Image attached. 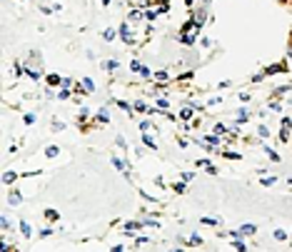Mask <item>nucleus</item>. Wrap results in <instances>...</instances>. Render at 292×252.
Returning a JSON list of instances; mask_svg holds the SVG:
<instances>
[{"mask_svg":"<svg viewBox=\"0 0 292 252\" xmlns=\"http://www.w3.org/2000/svg\"><path fill=\"white\" fill-rule=\"evenodd\" d=\"M15 180V173H5V177H3V182H13Z\"/></svg>","mask_w":292,"mask_h":252,"instance_id":"obj_10","label":"nucleus"},{"mask_svg":"<svg viewBox=\"0 0 292 252\" xmlns=\"http://www.w3.org/2000/svg\"><path fill=\"white\" fill-rule=\"evenodd\" d=\"M60 100H68V97H70V93H68V90H60Z\"/></svg>","mask_w":292,"mask_h":252,"instance_id":"obj_18","label":"nucleus"},{"mask_svg":"<svg viewBox=\"0 0 292 252\" xmlns=\"http://www.w3.org/2000/svg\"><path fill=\"white\" fill-rule=\"evenodd\" d=\"M207 142H210V145H220V137H217V135H207Z\"/></svg>","mask_w":292,"mask_h":252,"instance_id":"obj_8","label":"nucleus"},{"mask_svg":"<svg viewBox=\"0 0 292 252\" xmlns=\"http://www.w3.org/2000/svg\"><path fill=\"white\" fill-rule=\"evenodd\" d=\"M120 33H122V40H125L128 45H133V43H135V38L128 33V25H122V28H120Z\"/></svg>","mask_w":292,"mask_h":252,"instance_id":"obj_2","label":"nucleus"},{"mask_svg":"<svg viewBox=\"0 0 292 252\" xmlns=\"http://www.w3.org/2000/svg\"><path fill=\"white\" fill-rule=\"evenodd\" d=\"M20 202H23V195H20V193L10 195V205H20Z\"/></svg>","mask_w":292,"mask_h":252,"instance_id":"obj_3","label":"nucleus"},{"mask_svg":"<svg viewBox=\"0 0 292 252\" xmlns=\"http://www.w3.org/2000/svg\"><path fill=\"white\" fill-rule=\"evenodd\" d=\"M58 153H60V150H58V148H55V145H50V148L45 150V155H48V157H55V155H58Z\"/></svg>","mask_w":292,"mask_h":252,"instance_id":"obj_4","label":"nucleus"},{"mask_svg":"<svg viewBox=\"0 0 292 252\" xmlns=\"http://www.w3.org/2000/svg\"><path fill=\"white\" fill-rule=\"evenodd\" d=\"M257 233V227H255V225H245V227H240V230H237V233H233L235 237H247V235H255Z\"/></svg>","mask_w":292,"mask_h":252,"instance_id":"obj_1","label":"nucleus"},{"mask_svg":"<svg viewBox=\"0 0 292 252\" xmlns=\"http://www.w3.org/2000/svg\"><path fill=\"white\" fill-rule=\"evenodd\" d=\"M45 217H48L50 222H55V220H58V213H55V210H45Z\"/></svg>","mask_w":292,"mask_h":252,"instance_id":"obj_5","label":"nucleus"},{"mask_svg":"<svg viewBox=\"0 0 292 252\" xmlns=\"http://www.w3.org/2000/svg\"><path fill=\"white\" fill-rule=\"evenodd\" d=\"M155 80H160V82H165V80H168V73H165V70H160V73H155Z\"/></svg>","mask_w":292,"mask_h":252,"instance_id":"obj_6","label":"nucleus"},{"mask_svg":"<svg viewBox=\"0 0 292 252\" xmlns=\"http://www.w3.org/2000/svg\"><path fill=\"white\" fill-rule=\"evenodd\" d=\"M48 82H50V85H60V82H62V80H60L58 75H50V78H48Z\"/></svg>","mask_w":292,"mask_h":252,"instance_id":"obj_7","label":"nucleus"},{"mask_svg":"<svg viewBox=\"0 0 292 252\" xmlns=\"http://www.w3.org/2000/svg\"><path fill=\"white\" fill-rule=\"evenodd\" d=\"M275 237H277V240H287V235H285V230H277V233H275Z\"/></svg>","mask_w":292,"mask_h":252,"instance_id":"obj_13","label":"nucleus"},{"mask_svg":"<svg viewBox=\"0 0 292 252\" xmlns=\"http://www.w3.org/2000/svg\"><path fill=\"white\" fill-rule=\"evenodd\" d=\"M225 157H227V160H240V155H237V153H225Z\"/></svg>","mask_w":292,"mask_h":252,"instance_id":"obj_16","label":"nucleus"},{"mask_svg":"<svg viewBox=\"0 0 292 252\" xmlns=\"http://www.w3.org/2000/svg\"><path fill=\"white\" fill-rule=\"evenodd\" d=\"M105 68H108V70H115L117 62H115V60H110V62H105Z\"/></svg>","mask_w":292,"mask_h":252,"instance_id":"obj_15","label":"nucleus"},{"mask_svg":"<svg viewBox=\"0 0 292 252\" xmlns=\"http://www.w3.org/2000/svg\"><path fill=\"white\" fill-rule=\"evenodd\" d=\"M20 230H23V235L30 237V227H28V222H20Z\"/></svg>","mask_w":292,"mask_h":252,"instance_id":"obj_9","label":"nucleus"},{"mask_svg":"<svg viewBox=\"0 0 292 252\" xmlns=\"http://www.w3.org/2000/svg\"><path fill=\"white\" fill-rule=\"evenodd\" d=\"M180 117H182V120H190V117H193V110H182V115Z\"/></svg>","mask_w":292,"mask_h":252,"instance_id":"obj_14","label":"nucleus"},{"mask_svg":"<svg viewBox=\"0 0 292 252\" xmlns=\"http://www.w3.org/2000/svg\"><path fill=\"white\" fill-rule=\"evenodd\" d=\"M142 140H145V145H150V148H157L155 142H153V137H150V135H145V137H142Z\"/></svg>","mask_w":292,"mask_h":252,"instance_id":"obj_12","label":"nucleus"},{"mask_svg":"<svg viewBox=\"0 0 292 252\" xmlns=\"http://www.w3.org/2000/svg\"><path fill=\"white\" fill-rule=\"evenodd\" d=\"M267 155H270V160H280V155H277L275 150H267Z\"/></svg>","mask_w":292,"mask_h":252,"instance_id":"obj_19","label":"nucleus"},{"mask_svg":"<svg viewBox=\"0 0 292 252\" xmlns=\"http://www.w3.org/2000/svg\"><path fill=\"white\" fill-rule=\"evenodd\" d=\"M97 117H100V122H108V120H110V117H108V113H105V110H102V113H100V115H97Z\"/></svg>","mask_w":292,"mask_h":252,"instance_id":"obj_17","label":"nucleus"},{"mask_svg":"<svg viewBox=\"0 0 292 252\" xmlns=\"http://www.w3.org/2000/svg\"><path fill=\"white\" fill-rule=\"evenodd\" d=\"M115 38V30H113V28H110V30H105V40H113Z\"/></svg>","mask_w":292,"mask_h":252,"instance_id":"obj_11","label":"nucleus"}]
</instances>
